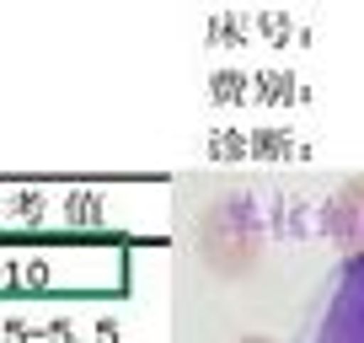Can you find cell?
<instances>
[{
    "label": "cell",
    "mask_w": 364,
    "mask_h": 343,
    "mask_svg": "<svg viewBox=\"0 0 364 343\" xmlns=\"http://www.w3.org/2000/svg\"><path fill=\"white\" fill-rule=\"evenodd\" d=\"M289 343H364V252H348L327 268Z\"/></svg>",
    "instance_id": "1"
}]
</instances>
